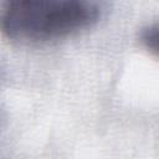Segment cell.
Returning <instances> with one entry per match:
<instances>
[{"mask_svg": "<svg viewBox=\"0 0 159 159\" xmlns=\"http://www.w3.org/2000/svg\"><path fill=\"white\" fill-rule=\"evenodd\" d=\"M139 40L148 50H152L157 53V48H158V27H157V24H153V25L144 27L139 34Z\"/></svg>", "mask_w": 159, "mask_h": 159, "instance_id": "7a4b0ae2", "label": "cell"}, {"mask_svg": "<svg viewBox=\"0 0 159 159\" xmlns=\"http://www.w3.org/2000/svg\"><path fill=\"white\" fill-rule=\"evenodd\" d=\"M101 16L89 0H0V32L21 43L65 39Z\"/></svg>", "mask_w": 159, "mask_h": 159, "instance_id": "6da1fadb", "label": "cell"}]
</instances>
